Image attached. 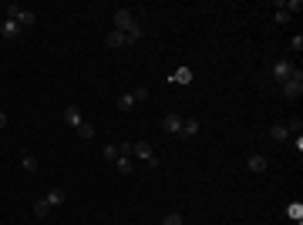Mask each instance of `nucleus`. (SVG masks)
Instances as JSON below:
<instances>
[{
    "label": "nucleus",
    "mask_w": 303,
    "mask_h": 225,
    "mask_svg": "<svg viewBox=\"0 0 303 225\" xmlns=\"http://www.w3.org/2000/svg\"><path fill=\"white\" fill-rule=\"evenodd\" d=\"M3 17L14 20V24H20V27H31V24H38V14H34V10H24L20 3H7V7H3Z\"/></svg>",
    "instance_id": "nucleus-1"
},
{
    "label": "nucleus",
    "mask_w": 303,
    "mask_h": 225,
    "mask_svg": "<svg viewBox=\"0 0 303 225\" xmlns=\"http://www.w3.org/2000/svg\"><path fill=\"white\" fill-rule=\"evenodd\" d=\"M142 24L135 20V14L132 10H125V7H118L114 10V31H121V34H132V31H138Z\"/></svg>",
    "instance_id": "nucleus-2"
},
{
    "label": "nucleus",
    "mask_w": 303,
    "mask_h": 225,
    "mask_svg": "<svg viewBox=\"0 0 303 225\" xmlns=\"http://www.w3.org/2000/svg\"><path fill=\"white\" fill-rule=\"evenodd\" d=\"M280 91H283V97H290V101L303 94V71H300V67H297V71H293V74H290L283 84H280Z\"/></svg>",
    "instance_id": "nucleus-3"
},
{
    "label": "nucleus",
    "mask_w": 303,
    "mask_h": 225,
    "mask_svg": "<svg viewBox=\"0 0 303 225\" xmlns=\"http://www.w3.org/2000/svg\"><path fill=\"white\" fill-rule=\"evenodd\" d=\"M132 155H138V158H142V161H145L149 168H158V165H162V158H158V155L152 151L149 141H135V145H132Z\"/></svg>",
    "instance_id": "nucleus-4"
},
{
    "label": "nucleus",
    "mask_w": 303,
    "mask_h": 225,
    "mask_svg": "<svg viewBox=\"0 0 303 225\" xmlns=\"http://www.w3.org/2000/svg\"><path fill=\"white\" fill-rule=\"evenodd\" d=\"M293 71H297V64H290L286 57H280V61L273 64V77H276L280 84H283V81H286V77H290V74H293Z\"/></svg>",
    "instance_id": "nucleus-5"
},
{
    "label": "nucleus",
    "mask_w": 303,
    "mask_h": 225,
    "mask_svg": "<svg viewBox=\"0 0 303 225\" xmlns=\"http://www.w3.org/2000/svg\"><path fill=\"white\" fill-rule=\"evenodd\" d=\"M199 131H202V121H199V118H186V121H182V131H179V138H195Z\"/></svg>",
    "instance_id": "nucleus-6"
},
{
    "label": "nucleus",
    "mask_w": 303,
    "mask_h": 225,
    "mask_svg": "<svg viewBox=\"0 0 303 225\" xmlns=\"http://www.w3.org/2000/svg\"><path fill=\"white\" fill-rule=\"evenodd\" d=\"M182 121H186L182 114H165V118H162V128H165L169 134H179L182 131Z\"/></svg>",
    "instance_id": "nucleus-7"
},
{
    "label": "nucleus",
    "mask_w": 303,
    "mask_h": 225,
    "mask_svg": "<svg viewBox=\"0 0 303 225\" xmlns=\"http://www.w3.org/2000/svg\"><path fill=\"white\" fill-rule=\"evenodd\" d=\"M81 121H84V118H81V108H77V104H68V108H64V125H68V128H77Z\"/></svg>",
    "instance_id": "nucleus-8"
},
{
    "label": "nucleus",
    "mask_w": 303,
    "mask_h": 225,
    "mask_svg": "<svg viewBox=\"0 0 303 225\" xmlns=\"http://www.w3.org/2000/svg\"><path fill=\"white\" fill-rule=\"evenodd\" d=\"M246 168H249V171H256V175H263V171L269 168V161H266V155H249Z\"/></svg>",
    "instance_id": "nucleus-9"
},
{
    "label": "nucleus",
    "mask_w": 303,
    "mask_h": 225,
    "mask_svg": "<svg viewBox=\"0 0 303 225\" xmlns=\"http://www.w3.org/2000/svg\"><path fill=\"white\" fill-rule=\"evenodd\" d=\"M195 81V74H192L189 67H179V71H172V77H169V84H192Z\"/></svg>",
    "instance_id": "nucleus-10"
},
{
    "label": "nucleus",
    "mask_w": 303,
    "mask_h": 225,
    "mask_svg": "<svg viewBox=\"0 0 303 225\" xmlns=\"http://www.w3.org/2000/svg\"><path fill=\"white\" fill-rule=\"evenodd\" d=\"M44 198H47V205H51V208H57V205H64V202H68V192H64V188H51Z\"/></svg>",
    "instance_id": "nucleus-11"
},
{
    "label": "nucleus",
    "mask_w": 303,
    "mask_h": 225,
    "mask_svg": "<svg viewBox=\"0 0 303 225\" xmlns=\"http://www.w3.org/2000/svg\"><path fill=\"white\" fill-rule=\"evenodd\" d=\"M286 219L303 225V202H290V205H286Z\"/></svg>",
    "instance_id": "nucleus-12"
},
{
    "label": "nucleus",
    "mask_w": 303,
    "mask_h": 225,
    "mask_svg": "<svg viewBox=\"0 0 303 225\" xmlns=\"http://www.w3.org/2000/svg\"><path fill=\"white\" fill-rule=\"evenodd\" d=\"M269 138H273L276 145H286V141H290V131H286V125H273V128H269Z\"/></svg>",
    "instance_id": "nucleus-13"
},
{
    "label": "nucleus",
    "mask_w": 303,
    "mask_h": 225,
    "mask_svg": "<svg viewBox=\"0 0 303 225\" xmlns=\"http://www.w3.org/2000/svg\"><path fill=\"white\" fill-rule=\"evenodd\" d=\"M105 44H108V47H125V44H128V37H125V34H121V31H108V37H105Z\"/></svg>",
    "instance_id": "nucleus-14"
},
{
    "label": "nucleus",
    "mask_w": 303,
    "mask_h": 225,
    "mask_svg": "<svg viewBox=\"0 0 303 225\" xmlns=\"http://www.w3.org/2000/svg\"><path fill=\"white\" fill-rule=\"evenodd\" d=\"M0 34H3V40H14L20 34V24H14V20H3V27H0Z\"/></svg>",
    "instance_id": "nucleus-15"
},
{
    "label": "nucleus",
    "mask_w": 303,
    "mask_h": 225,
    "mask_svg": "<svg viewBox=\"0 0 303 225\" xmlns=\"http://www.w3.org/2000/svg\"><path fill=\"white\" fill-rule=\"evenodd\" d=\"M114 165H118L121 175H132V155H118V158H114Z\"/></svg>",
    "instance_id": "nucleus-16"
},
{
    "label": "nucleus",
    "mask_w": 303,
    "mask_h": 225,
    "mask_svg": "<svg viewBox=\"0 0 303 225\" xmlns=\"http://www.w3.org/2000/svg\"><path fill=\"white\" fill-rule=\"evenodd\" d=\"M75 131H77V138H84V141H91V138H95V125H88V121H81V125H77Z\"/></svg>",
    "instance_id": "nucleus-17"
},
{
    "label": "nucleus",
    "mask_w": 303,
    "mask_h": 225,
    "mask_svg": "<svg viewBox=\"0 0 303 225\" xmlns=\"http://www.w3.org/2000/svg\"><path fill=\"white\" fill-rule=\"evenodd\" d=\"M34 215H38V219H47V215H51V205H47V198H38V202H34Z\"/></svg>",
    "instance_id": "nucleus-18"
},
{
    "label": "nucleus",
    "mask_w": 303,
    "mask_h": 225,
    "mask_svg": "<svg viewBox=\"0 0 303 225\" xmlns=\"http://www.w3.org/2000/svg\"><path fill=\"white\" fill-rule=\"evenodd\" d=\"M118 108H121V111H132V108H135V97H132V91L118 97Z\"/></svg>",
    "instance_id": "nucleus-19"
},
{
    "label": "nucleus",
    "mask_w": 303,
    "mask_h": 225,
    "mask_svg": "<svg viewBox=\"0 0 303 225\" xmlns=\"http://www.w3.org/2000/svg\"><path fill=\"white\" fill-rule=\"evenodd\" d=\"M286 131H290V134H300L303 131V118H290V121H286Z\"/></svg>",
    "instance_id": "nucleus-20"
},
{
    "label": "nucleus",
    "mask_w": 303,
    "mask_h": 225,
    "mask_svg": "<svg viewBox=\"0 0 303 225\" xmlns=\"http://www.w3.org/2000/svg\"><path fill=\"white\" fill-rule=\"evenodd\" d=\"M20 165H24V171H38V158H34V155H24Z\"/></svg>",
    "instance_id": "nucleus-21"
},
{
    "label": "nucleus",
    "mask_w": 303,
    "mask_h": 225,
    "mask_svg": "<svg viewBox=\"0 0 303 225\" xmlns=\"http://www.w3.org/2000/svg\"><path fill=\"white\" fill-rule=\"evenodd\" d=\"M162 225H186V222H182V215H179V212H169V215L162 219Z\"/></svg>",
    "instance_id": "nucleus-22"
},
{
    "label": "nucleus",
    "mask_w": 303,
    "mask_h": 225,
    "mask_svg": "<svg viewBox=\"0 0 303 225\" xmlns=\"http://www.w3.org/2000/svg\"><path fill=\"white\" fill-rule=\"evenodd\" d=\"M101 155H105L108 161H114V158H118V145H105V148H101Z\"/></svg>",
    "instance_id": "nucleus-23"
},
{
    "label": "nucleus",
    "mask_w": 303,
    "mask_h": 225,
    "mask_svg": "<svg viewBox=\"0 0 303 225\" xmlns=\"http://www.w3.org/2000/svg\"><path fill=\"white\" fill-rule=\"evenodd\" d=\"M132 97H135V104H138V101H145V97H149V88H135Z\"/></svg>",
    "instance_id": "nucleus-24"
},
{
    "label": "nucleus",
    "mask_w": 303,
    "mask_h": 225,
    "mask_svg": "<svg viewBox=\"0 0 303 225\" xmlns=\"http://www.w3.org/2000/svg\"><path fill=\"white\" fill-rule=\"evenodd\" d=\"M290 47H293V51H303V34H297V37H290Z\"/></svg>",
    "instance_id": "nucleus-25"
},
{
    "label": "nucleus",
    "mask_w": 303,
    "mask_h": 225,
    "mask_svg": "<svg viewBox=\"0 0 303 225\" xmlns=\"http://www.w3.org/2000/svg\"><path fill=\"white\" fill-rule=\"evenodd\" d=\"M118 155H132V141H121V145H118Z\"/></svg>",
    "instance_id": "nucleus-26"
},
{
    "label": "nucleus",
    "mask_w": 303,
    "mask_h": 225,
    "mask_svg": "<svg viewBox=\"0 0 303 225\" xmlns=\"http://www.w3.org/2000/svg\"><path fill=\"white\" fill-rule=\"evenodd\" d=\"M3 128H7V114L0 111V131H3Z\"/></svg>",
    "instance_id": "nucleus-27"
}]
</instances>
